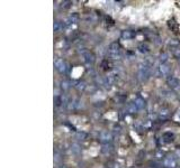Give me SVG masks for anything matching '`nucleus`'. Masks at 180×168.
<instances>
[{
  "label": "nucleus",
  "mask_w": 180,
  "mask_h": 168,
  "mask_svg": "<svg viewBox=\"0 0 180 168\" xmlns=\"http://www.w3.org/2000/svg\"><path fill=\"white\" fill-rule=\"evenodd\" d=\"M137 75H139V80L141 82H146L151 76V64L149 62H144L141 63L139 65V72H137Z\"/></svg>",
  "instance_id": "f257e3e1"
},
{
  "label": "nucleus",
  "mask_w": 180,
  "mask_h": 168,
  "mask_svg": "<svg viewBox=\"0 0 180 168\" xmlns=\"http://www.w3.org/2000/svg\"><path fill=\"white\" fill-rule=\"evenodd\" d=\"M108 55L111 59H122V48L121 45L118 44L117 42H114L109 45L108 48Z\"/></svg>",
  "instance_id": "f03ea898"
},
{
  "label": "nucleus",
  "mask_w": 180,
  "mask_h": 168,
  "mask_svg": "<svg viewBox=\"0 0 180 168\" xmlns=\"http://www.w3.org/2000/svg\"><path fill=\"white\" fill-rule=\"evenodd\" d=\"M54 67H55V69H56V71L61 74L66 73V71H68V64H66L65 61L62 59H56V61H55Z\"/></svg>",
  "instance_id": "7ed1b4c3"
},
{
  "label": "nucleus",
  "mask_w": 180,
  "mask_h": 168,
  "mask_svg": "<svg viewBox=\"0 0 180 168\" xmlns=\"http://www.w3.org/2000/svg\"><path fill=\"white\" fill-rule=\"evenodd\" d=\"M99 139L104 145H108V143H110L111 140H113V135H111V132L108 131V130H104V131L100 132Z\"/></svg>",
  "instance_id": "20e7f679"
},
{
  "label": "nucleus",
  "mask_w": 180,
  "mask_h": 168,
  "mask_svg": "<svg viewBox=\"0 0 180 168\" xmlns=\"http://www.w3.org/2000/svg\"><path fill=\"white\" fill-rule=\"evenodd\" d=\"M82 57H83V62L87 64V65H92L95 63L96 59H95V55L92 54L91 52L86 51L82 53Z\"/></svg>",
  "instance_id": "39448f33"
},
{
  "label": "nucleus",
  "mask_w": 180,
  "mask_h": 168,
  "mask_svg": "<svg viewBox=\"0 0 180 168\" xmlns=\"http://www.w3.org/2000/svg\"><path fill=\"white\" fill-rule=\"evenodd\" d=\"M167 84L169 85L170 89H178L180 85V81L176 76L170 75V76L167 77Z\"/></svg>",
  "instance_id": "423d86ee"
},
{
  "label": "nucleus",
  "mask_w": 180,
  "mask_h": 168,
  "mask_svg": "<svg viewBox=\"0 0 180 168\" xmlns=\"http://www.w3.org/2000/svg\"><path fill=\"white\" fill-rule=\"evenodd\" d=\"M170 73V66L164 63V64H160L158 67V75L159 76H167Z\"/></svg>",
  "instance_id": "0eeeda50"
},
{
  "label": "nucleus",
  "mask_w": 180,
  "mask_h": 168,
  "mask_svg": "<svg viewBox=\"0 0 180 168\" xmlns=\"http://www.w3.org/2000/svg\"><path fill=\"white\" fill-rule=\"evenodd\" d=\"M79 15H78L77 12H74V14H71L66 17L65 19V25L66 26H71V25H74V24H77L79 22Z\"/></svg>",
  "instance_id": "6e6552de"
},
{
  "label": "nucleus",
  "mask_w": 180,
  "mask_h": 168,
  "mask_svg": "<svg viewBox=\"0 0 180 168\" xmlns=\"http://www.w3.org/2000/svg\"><path fill=\"white\" fill-rule=\"evenodd\" d=\"M163 165L167 168H176L177 166V161L173 157H167L163 160Z\"/></svg>",
  "instance_id": "1a4fd4ad"
},
{
  "label": "nucleus",
  "mask_w": 180,
  "mask_h": 168,
  "mask_svg": "<svg viewBox=\"0 0 180 168\" xmlns=\"http://www.w3.org/2000/svg\"><path fill=\"white\" fill-rule=\"evenodd\" d=\"M139 111V109H137V106H135V103L132 102V103H129L127 106H126V112L129 114H134L136 113Z\"/></svg>",
  "instance_id": "9d476101"
},
{
  "label": "nucleus",
  "mask_w": 180,
  "mask_h": 168,
  "mask_svg": "<svg viewBox=\"0 0 180 168\" xmlns=\"http://www.w3.org/2000/svg\"><path fill=\"white\" fill-rule=\"evenodd\" d=\"M134 103H135V106H137V109L139 110H143L144 108H145V100L142 99V98H137V99L134 101Z\"/></svg>",
  "instance_id": "9b49d317"
},
{
  "label": "nucleus",
  "mask_w": 180,
  "mask_h": 168,
  "mask_svg": "<svg viewBox=\"0 0 180 168\" xmlns=\"http://www.w3.org/2000/svg\"><path fill=\"white\" fill-rule=\"evenodd\" d=\"M106 84H108V85H111V84L115 83V81H116V73H109L108 75H107L106 77Z\"/></svg>",
  "instance_id": "f8f14e48"
},
{
  "label": "nucleus",
  "mask_w": 180,
  "mask_h": 168,
  "mask_svg": "<svg viewBox=\"0 0 180 168\" xmlns=\"http://www.w3.org/2000/svg\"><path fill=\"white\" fill-rule=\"evenodd\" d=\"M122 37L124 39H132L133 37H134V33H133L132 30H124L122 33Z\"/></svg>",
  "instance_id": "ddd939ff"
},
{
  "label": "nucleus",
  "mask_w": 180,
  "mask_h": 168,
  "mask_svg": "<svg viewBox=\"0 0 180 168\" xmlns=\"http://www.w3.org/2000/svg\"><path fill=\"white\" fill-rule=\"evenodd\" d=\"M169 114H170V112L168 109H161V111L159 112V117L162 118V119H165V118L169 117Z\"/></svg>",
  "instance_id": "4468645a"
},
{
  "label": "nucleus",
  "mask_w": 180,
  "mask_h": 168,
  "mask_svg": "<svg viewBox=\"0 0 180 168\" xmlns=\"http://www.w3.org/2000/svg\"><path fill=\"white\" fill-rule=\"evenodd\" d=\"M86 88H87V85H86V82H83V81L78 82L77 85H76V89H77L78 91H83Z\"/></svg>",
  "instance_id": "2eb2a0df"
},
{
  "label": "nucleus",
  "mask_w": 180,
  "mask_h": 168,
  "mask_svg": "<svg viewBox=\"0 0 180 168\" xmlns=\"http://www.w3.org/2000/svg\"><path fill=\"white\" fill-rule=\"evenodd\" d=\"M71 151H72V153H76V155H78V153L81 151L80 146H79L78 143H73V145L71 146Z\"/></svg>",
  "instance_id": "dca6fc26"
},
{
  "label": "nucleus",
  "mask_w": 180,
  "mask_h": 168,
  "mask_svg": "<svg viewBox=\"0 0 180 168\" xmlns=\"http://www.w3.org/2000/svg\"><path fill=\"white\" fill-rule=\"evenodd\" d=\"M139 51L142 53V54H146V53H149V46H147L146 44H142L139 46Z\"/></svg>",
  "instance_id": "f3484780"
},
{
  "label": "nucleus",
  "mask_w": 180,
  "mask_h": 168,
  "mask_svg": "<svg viewBox=\"0 0 180 168\" xmlns=\"http://www.w3.org/2000/svg\"><path fill=\"white\" fill-rule=\"evenodd\" d=\"M62 27H63V25H62V22H61L56 20V22H54V32H55V33H59Z\"/></svg>",
  "instance_id": "a211bd4d"
},
{
  "label": "nucleus",
  "mask_w": 180,
  "mask_h": 168,
  "mask_svg": "<svg viewBox=\"0 0 180 168\" xmlns=\"http://www.w3.org/2000/svg\"><path fill=\"white\" fill-rule=\"evenodd\" d=\"M69 88H70V85H69V82H68V81H62V82H61V89H62L63 91H66Z\"/></svg>",
  "instance_id": "6ab92c4d"
},
{
  "label": "nucleus",
  "mask_w": 180,
  "mask_h": 168,
  "mask_svg": "<svg viewBox=\"0 0 180 168\" xmlns=\"http://www.w3.org/2000/svg\"><path fill=\"white\" fill-rule=\"evenodd\" d=\"M54 103H55V106H61V103H62V99H61V96H60V95H55Z\"/></svg>",
  "instance_id": "aec40b11"
},
{
  "label": "nucleus",
  "mask_w": 180,
  "mask_h": 168,
  "mask_svg": "<svg viewBox=\"0 0 180 168\" xmlns=\"http://www.w3.org/2000/svg\"><path fill=\"white\" fill-rule=\"evenodd\" d=\"M167 59H168V54L163 53V54L160 55V62H161V64H164L167 62Z\"/></svg>",
  "instance_id": "412c9836"
},
{
  "label": "nucleus",
  "mask_w": 180,
  "mask_h": 168,
  "mask_svg": "<svg viewBox=\"0 0 180 168\" xmlns=\"http://www.w3.org/2000/svg\"><path fill=\"white\" fill-rule=\"evenodd\" d=\"M86 137H87L86 132H78L77 133V139H79V140H85Z\"/></svg>",
  "instance_id": "4be33fe9"
},
{
  "label": "nucleus",
  "mask_w": 180,
  "mask_h": 168,
  "mask_svg": "<svg viewBox=\"0 0 180 168\" xmlns=\"http://www.w3.org/2000/svg\"><path fill=\"white\" fill-rule=\"evenodd\" d=\"M71 5H72V1H63L61 7H62L63 9H68V8L71 7Z\"/></svg>",
  "instance_id": "5701e85b"
},
{
  "label": "nucleus",
  "mask_w": 180,
  "mask_h": 168,
  "mask_svg": "<svg viewBox=\"0 0 180 168\" xmlns=\"http://www.w3.org/2000/svg\"><path fill=\"white\" fill-rule=\"evenodd\" d=\"M111 165H113V166H111L110 168H121V166H119L118 164H116V163H113Z\"/></svg>",
  "instance_id": "b1692460"
},
{
  "label": "nucleus",
  "mask_w": 180,
  "mask_h": 168,
  "mask_svg": "<svg viewBox=\"0 0 180 168\" xmlns=\"http://www.w3.org/2000/svg\"><path fill=\"white\" fill-rule=\"evenodd\" d=\"M176 118L178 119V120H180V109L178 110V112H177V114H176Z\"/></svg>",
  "instance_id": "393cba45"
},
{
  "label": "nucleus",
  "mask_w": 180,
  "mask_h": 168,
  "mask_svg": "<svg viewBox=\"0 0 180 168\" xmlns=\"http://www.w3.org/2000/svg\"><path fill=\"white\" fill-rule=\"evenodd\" d=\"M179 64H180V59H179Z\"/></svg>",
  "instance_id": "a878e982"
}]
</instances>
